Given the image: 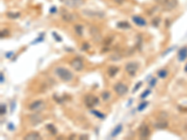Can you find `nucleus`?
<instances>
[{
	"mask_svg": "<svg viewBox=\"0 0 187 140\" xmlns=\"http://www.w3.org/2000/svg\"><path fill=\"white\" fill-rule=\"evenodd\" d=\"M54 72H55V74L59 77V79L65 82H68L73 79L72 73L68 69H67L66 67L58 66L55 68Z\"/></svg>",
	"mask_w": 187,
	"mask_h": 140,
	"instance_id": "f257e3e1",
	"label": "nucleus"
},
{
	"mask_svg": "<svg viewBox=\"0 0 187 140\" xmlns=\"http://www.w3.org/2000/svg\"><path fill=\"white\" fill-rule=\"evenodd\" d=\"M138 68V64L136 63V62H130V63H127L125 65V71L128 73V75L132 77H134L137 74Z\"/></svg>",
	"mask_w": 187,
	"mask_h": 140,
	"instance_id": "f03ea898",
	"label": "nucleus"
},
{
	"mask_svg": "<svg viewBox=\"0 0 187 140\" xmlns=\"http://www.w3.org/2000/svg\"><path fill=\"white\" fill-rule=\"evenodd\" d=\"M98 101H99L98 98L92 95H88L86 97H85V99H84L85 105H86V107H89V108H92L93 107L97 106L98 104Z\"/></svg>",
	"mask_w": 187,
	"mask_h": 140,
	"instance_id": "7ed1b4c3",
	"label": "nucleus"
},
{
	"mask_svg": "<svg viewBox=\"0 0 187 140\" xmlns=\"http://www.w3.org/2000/svg\"><path fill=\"white\" fill-rule=\"evenodd\" d=\"M150 129L148 127V125H146L145 123H142L140 126V129H138V134H140V137L141 139H146L150 136Z\"/></svg>",
	"mask_w": 187,
	"mask_h": 140,
	"instance_id": "20e7f679",
	"label": "nucleus"
},
{
	"mask_svg": "<svg viewBox=\"0 0 187 140\" xmlns=\"http://www.w3.org/2000/svg\"><path fill=\"white\" fill-rule=\"evenodd\" d=\"M114 91L117 92V95H119L120 96H123L126 95V92H128V88L125 84L122 83V82H118L114 86Z\"/></svg>",
	"mask_w": 187,
	"mask_h": 140,
	"instance_id": "39448f33",
	"label": "nucleus"
},
{
	"mask_svg": "<svg viewBox=\"0 0 187 140\" xmlns=\"http://www.w3.org/2000/svg\"><path fill=\"white\" fill-rule=\"evenodd\" d=\"M45 107V104L42 100H37L35 102H33L32 104H30L29 106V109L32 111H40Z\"/></svg>",
	"mask_w": 187,
	"mask_h": 140,
	"instance_id": "423d86ee",
	"label": "nucleus"
},
{
	"mask_svg": "<svg viewBox=\"0 0 187 140\" xmlns=\"http://www.w3.org/2000/svg\"><path fill=\"white\" fill-rule=\"evenodd\" d=\"M177 0H162V6L166 10H172L177 7Z\"/></svg>",
	"mask_w": 187,
	"mask_h": 140,
	"instance_id": "0eeeda50",
	"label": "nucleus"
},
{
	"mask_svg": "<svg viewBox=\"0 0 187 140\" xmlns=\"http://www.w3.org/2000/svg\"><path fill=\"white\" fill-rule=\"evenodd\" d=\"M71 66H72V68L74 70H76V71H82L83 69V67H84V65H83V62L82 61L81 58H74L72 61H71V63H70Z\"/></svg>",
	"mask_w": 187,
	"mask_h": 140,
	"instance_id": "6e6552de",
	"label": "nucleus"
},
{
	"mask_svg": "<svg viewBox=\"0 0 187 140\" xmlns=\"http://www.w3.org/2000/svg\"><path fill=\"white\" fill-rule=\"evenodd\" d=\"M60 1L70 8H78L83 4V0H60Z\"/></svg>",
	"mask_w": 187,
	"mask_h": 140,
	"instance_id": "1a4fd4ad",
	"label": "nucleus"
},
{
	"mask_svg": "<svg viewBox=\"0 0 187 140\" xmlns=\"http://www.w3.org/2000/svg\"><path fill=\"white\" fill-rule=\"evenodd\" d=\"M42 121H43V118H42V116L39 113H36V114H33V115L29 116V122L32 125H34V126L39 124Z\"/></svg>",
	"mask_w": 187,
	"mask_h": 140,
	"instance_id": "9d476101",
	"label": "nucleus"
},
{
	"mask_svg": "<svg viewBox=\"0 0 187 140\" xmlns=\"http://www.w3.org/2000/svg\"><path fill=\"white\" fill-rule=\"evenodd\" d=\"M83 13L85 15L94 18H103L105 16V13L103 11H94V10H83Z\"/></svg>",
	"mask_w": 187,
	"mask_h": 140,
	"instance_id": "9b49d317",
	"label": "nucleus"
},
{
	"mask_svg": "<svg viewBox=\"0 0 187 140\" xmlns=\"http://www.w3.org/2000/svg\"><path fill=\"white\" fill-rule=\"evenodd\" d=\"M90 34L92 36V38L95 40V41H99L100 38H101V34H100V31L95 26H92L90 28Z\"/></svg>",
	"mask_w": 187,
	"mask_h": 140,
	"instance_id": "f8f14e48",
	"label": "nucleus"
},
{
	"mask_svg": "<svg viewBox=\"0 0 187 140\" xmlns=\"http://www.w3.org/2000/svg\"><path fill=\"white\" fill-rule=\"evenodd\" d=\"M61 17H62V19L64 21H66V22H73V21H74V16L70 12H68L67 10H66V9H62Z\"/></svg>",
	"mask_w": 187,
	"mask_h": 140,
	"instance_id": "ddd939ff",
	"label": "nucleus"
},
{
	"mask_svg": "<svg viewBox=\"0 0 187 140\" xmlns=\"http://www.w3.org/2000/svg\"><path fill=\"white\" fill-rule=\"evenodd\" d=\"M132 20L137 25H138V26H145V25L147 24L146 21L144 20L142 17H140V16H137V15H136V16H133Z\"/></svg>",
	"mask_w": 187,
	"mask_h": 140,
	"instance_id": "4468645a",
	"label": "nucleus"
},
{
	"mask_svg": "<svg viewBox=\"0 0 187 140\" xmlns=\"http://www.w3.org/2000/svg\"><path fill=\"white\" fill-rule=\"evenodd\" d=\"M187 58V47L181 48L178 53V60L180 62H183Z\"/></svg>",
	"mask_w": 187,
	"mask_h": 140,
	"instance_id": "2eb2a0df",
	"label": "nucleus"
},
{
	"mask_svg": "<svg viewBox=\"0 0 187 140\" xmlns=\"http://www.w3.org/2000/svg\"><path fill=\"white\" fill-rule=\"evenodd\" d=\"M24 139H26V140H39V139H41V136L37 132H32V133H29L28 134H26V136H24Z\"/></svg>",
	"mask_w": 187,
	"mask_h": 140,
	"instance_id": "dca6fc26",
	"label": "nucleus"
},
{
	"mask_svg": "<svg viewBox=\"0 0 187 140\" xmlns=\"http://www.w3.org/2000/svg\"><path fill=\"white\" fill-rule=\"evenodd\" d=\"M168 123L167 121H159L154 123V127L156 129H165L168 127Z\"/></svg>",
	"mask_w": 187,
	"mask_h": 140,
	"instance_id": "f3484780",
	"label": "nucleus"
},
{
	"mask_svg": "<svg viewBox=\"0 0 187 140\" xmlns=\"http://www.w3.org/2000/svg\"><path fill=\"white\" fill-rule=\"evenodd\" d=\"M122 130H123V125L120 123V124H118V125H117V126L114 128V130L112 131V133H111V136H112V137L117 136H118V134L122 132Z\"/></svg>",
	"mask_w": 187,
	"mask_h": 140,
	"instance_id": "a211bd4d",
	"label": "nucleus"
},
{
	"mask_svg": "<svg viewBox=\"0 0 187 140\" xmlns=\"http://www.w3.org/2000/svg\"><path fill=\"white\" fill-rule=\"evenodd\" d=\"M74 29H75V32H76V34L78 36H80V37H82V36L83 35V27H82V25H81V24L75 25Z\"/></svg>",
	"mask_w": 187,
	"mask_h": 140,
	"instance_id": "6ab92c4d",
	"label": "nucleus"
},
{
	"mask_svg": "<svg viewBox=\"0 0 187 140\" xmlns=\"http://www.w3.org/2000/svg\"><path fill=\"white\" fill-rule=\"evenodd\" d=\"M46 128L48 129V130H49V132H50L52 134H53V136H54V134H57V129L55 128V126L53 125L52 123L47 124V125H46Z\"/></svg>",
	"mask_w": 187,
	"mask_h": 140,
	"instance_id": "aec40b11",
	"label": "nucleus"
},
{
	"mask_svg": "<svg viewBox=\"0 0 187 140\" xmlns=\"http://www.w3.org/2000/svg\"><path fill=\"white\" fill-rule=\"evenodd\" d=\"M117 72H118V67L110 66L109 68V70H108V74H109L110 77H114L117 74Z\"/></svg>",
	"mask_w": 187,
	"mask_h": 140,
	"instance_id": "412c9836",
	"label": "nucleus"
},
{
	"mask_svg": "<svg viewBox=\"0 0 187 140\" xmlns=\"http://www.w3.org/2000/svg\"><path fill=\"white\" fill-rule=\"evenodd\" d=\"M117 26H118L119 28L121 29H129L131 26H130V24L128 23L127 22H120L117 23Z\"/></svg>",
	"mask_w": 187,
	"mask_h": 140,
	"instance_id": "4be33fe9",
	"label": "nucleus"
},
{
	"mask_svg": "<svg viewBox=\"0 0 187 140\" xmlns=\"http://www.w3.org/2000/svg\"><path fill=\"white\" fill-rule=\"evenodd\" d=\"M20 12H13V11H9L7 13V16L10 19H17L20 17Z\"/></svg>",
	"mask_w": 187,
	"mask_h": 140,
	"instance_id": "5701e85b",
	"label": "nucleus"
},
{
	"mask_svg": "<svg viewBox=\"0 0 187 140\" xmlns=\"http://www.w3.org/2000/svg\"><path fill=\"white\" fill-rule=\"evenodd\" d=\"M91 113L92 114H94V115L95 116V117H97L98 119H105V115L103 113H101V112H99V111H97V110H95V109H92L91 110Z\"/></svg>",
	"mask_w": 187,
	"mask_h": 140,
	"instance_id": "b1692460",
	"label": "nucleus"
},
{
	"mask_svg": "<svg viewBox=\"0 0 187 140\" xmlns=\"http://www.w3.org/2000/svg\"><path fill=\"white\" fill-rule=\"evenodd\" d=\"M168 75V71L166 69H161L158 71V77H161V79H165Z\"/></svg>",
	"mask_w": 187,
	"mask_h": 140,
	"instance_id": "393cba45",
	"label": "nucleus"
},
{
	"mask_svg": "<svg viewBox=\"0 0 187 140\" xmlns=\"http://www.w3.org/2000/svg\"><path fill=\"white\" fill-rule=\"evenodd\" d=\"M147 106H148V102H147V101H144V102L140 103V105H138V111H142Z\"/></svg>",
	"mask_w": 187,
	"mask_h": 140,
	"instance_id": "a878e982",
	"label": "nucleus"
},
{
	"mask_svg": "<svg viewBox=\"0 0 187 140\" xmlns=\"http://www.w3.org/2000/svg\"><path fill=\"white\" fill-rule=\"evenodd\" d=\"M101 96H102V98H103V100H108L109 98L110 97V93L109 92H104L102 95H101Z\"/></svg>",
	"mask_w": 187,
	"mask_h": 140,
	"instance_id": "bb28decb",
	"label": "nucleus"
},
{
	"mask_svg": "<svg viewBox=\"0 0 187 140\" xmlns=\"http://www.w3.org/2000/svg\"><path fill=\"white\" fill-rule=\"evenodd\" d=\"M7 107H6V105H4V104H2L1 105V115L3 116V115H5V114H6V112H7Z\"/></svg>",
	"mask_w": 187,
	"mask_h": 140,
	"instance_id": "cd10ccee",
	"label": "nucleus"
},
{
	"mask_svg": "<svg viewBox=\"0 0 187 140\" xmlns=\"http://www.w3.org/2000/svg\"><path fill=\"white\" fill-rule=\"evenodd\" d=\"M149 93H151V91H150V90H146L145 92H142V95H140V98H145L146 96L149 95Z\"/></svg>",
	"mask_w": 187,
	"mask_h": 140,
	"instance_id": "c85d7f7f",
	"label": "nucleus"
},
{
	"mask_svg": "<svg viewBox=\"0 0 187 140\" xmlns=\"http://www.w3.org/2000/svg\"><path fill=\"white\" fill-rule=\"evenodd\" d=\"M155 83H156V79H152L151 82H150V87L153 88L154 85H155Z\"/></svg>",
	"mask_w": 187,
	"mask_h": 140,
	"instance_id": "c756f323",
	"label": "nucleus"
},
{
	"mask_svg": "<svg viewBox=\"0 0 187 140\" xmlns=\"http://www.w3.org/2000/svg\"><path fill=\"white\" fill-rule=\"evenodd\" d=\"M141 84H142L141 82H138V83H137V84H136V86H135V88H134V90H133V92H136V91H137V90L138 89V88H140V87L141 86Z\"/></svg>",
	"mask_w": 187,
	"mask_h": 140,
	"instance_id": "7c9ffc66",
	"label": "nucleus"
},
{
	"mask_svg": "<svg viewBox=\"0 0 187 140\" xmlns=\"http://www.w3.org/2000/svg\"><path fill=\"white\" fill-rule=\"evenodd\" d=\"M52 35H53V37H54V38H55L58 41H61V40H62V39H61V38L59 37V36H58V34H56V33L53 32V33H52Z\"/></svg>",
	"mask_w": 187,
	"mask_h": 140,
	"instance_id": "2f4dec72",
	"label": "nucleus"
},
{
	"mask_svg": "<svg viewBox=\"0 0 187 140\" xmlns=\"http://www.w3.org/2000/svg\"><path fill=\"white\" fill-rule=\"evenodd\" d=\"M0 82H1V83H3V82H4V76H3V73L0 74Z\"/></svg>",
	"mask_w": 187,
	"mask_h": 140,
	"instance_id": "473e14b6",
	"label": "nucleus"
},
{
	"mask_svg": "<svg viewBox=\"0 0 187 140\" xmlns=\"http://www.w3.org/2000/svg\"><path fill=\"white\" fill-rule=\"evenodd\" d=\"M114 1L117 3V4H122L123 2H124L125 1V0H114Z\"/></svg>",
	"mask_w": 187,
	"mask_h": 140,
	"instance_id": "72a5a7b5",
	"label": "nucleus"
},
{
	"mask_svg": "<svg viewBox=\"0 0 187 140\" xmlns=\"http://www.w3.org/2000/svg\"><path fill=\"white\" fill-rule=\"evenodd\" d=\"M9 129H11V130H13V129H14V127H13V125H12V123H9Z\"/></svg>",
	"mask_w": 187,
	"mask_h": 140,
	"instance_id": "f704fd0d",
	"label": "nucleus"
},
{
	"mask_svg": "<svg viewBox=\"0 0 187 140\" xmlns=\"http://www.w3.org/2000/svg\"><path fill=\"white\" fill-rule=\"evenodd\" d=\"M54 11H55V8H52L51 9V13H54Z\"/></svg>",
	"mask_w": 187,
	"mask_h": 140,
	"instance_id": "c9c22d12",
	"label": "nucleus"
},
{
	"mask_svg": "<svg viewBox=\"0 0 187 140\" xmlns=\"http://www.w3.org/2000/svg\"><path fill=\"white\" fill-rule=\"evenodd\" d=\"M184 70H185V72H187V65H186L185 67H184Z\"/></svg>",
	"mask_w": 187,
	"mask_h": 140,
	"instance_id": "e433bc0d",
	"label": "nucleus"
}]
</instances>
